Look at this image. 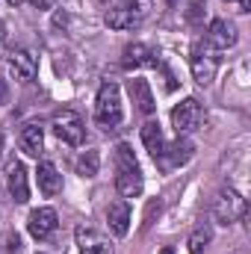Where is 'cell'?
I'll return each mask as SVG.
<instances>
[{
  "label": "cell",
  "instance_id": "11",
  "mask_svg": "<svg viewBox=\"0 0 251 254\" xmlns=\"http://www.w3.org/2000/svg\"><path fill=\"white\" fill-rule=\"evenodd\" d=\"M192 154H195V145L189 142V139H184V136H178V142H172V145H166L163 148V154H160V166L169 172V169H178V166H184V163H189L192 160Z\"/></svg>",
  "mask_w": 251,
  "mask_h": 254
},
{
  "label": "cell",
  "instance_id": "1",
  "mask_svg": "<svg viewBox=\"0 0 251 254\" xmlns=\"http://www.w3.org/2000/svg\"><path fill=\"white\" fill-rule=\"evenodd\" d=\"M116 190L122 198H139L145 190V178H142V169H139V160L136 154L130 151V145H119L116 148Z\"/></svg>",
  "mask_w": 251,
  "mask_h": 254
},
{
  "label": "cell",
  "instance_id": "16",
  "mask_svg": "<svg viewBox=\"0 0 251 254\" xmlns=\"http://www.w3.org/2000/svg\"><path fill=\"white\" fill-rule=\"evenodd\" d=\"M36 178H39V190H42V195H48V198H54L57 192L63 190V175L57 172V166H54L51 160L39 163V172H36Z\"/></svg>",
  "mask_w": 251,
  "mask_h": 254
},
{
  "label": "cell",
  "instance_id": "14",
  "mask_svg": "<svg viewBox=\"0 0 251 254\" xmlns=\"http://www.w3.org/2000/svg\"><path fill=\"white\" fill-rule=\"evenodd\" d=\"M77 246H80V254H113L110 240L92 228H77Z\"/></svg>",
  "mask_w": 251,
  "mask_h": 254
},
{
  "label": "cell",
  "instance_id": "6",
  "mask_svg": "<svg viewBox=\"0 0 251 254\" xmlns=\"http://www.w3.org/2000/svg\"><path fill=\"white\" fill-rule=\"evenodd\" d=\"M54 133H57V139L65 142V145H83V139H86V125H83V119L74 113V110H60L57 116H54Z\"/></svg>",
  "mask_w": 251,
  "mask_h": 254
},
{
  "label": "cell",
  "instance_id": "20",
  "mask_svg": "<svg viewBox=\"0 0 251 254\" xmlns=\"http://www.w3.org/2000/svg\"><path fill=\"white\" fill-rule=\"evenodd\" d=\"M213 243V228L210 225H198L195 231H192V237H189V254H204L207 252V246Z\"/></svg>",
  "mask_w": 251,
  "mask_h": 254
},
{
  "label": "cell",
  "instance_id": "17",
  "mask_svg": "<svg viewBox=\"0 0 251 254\" xmlns=\"http://www.w3.org/2000/svg\"><path fill=\"white\" fill-rule=\"evenodd\" d=\"M127 89H130V98H133V104L139 107V113L151 116V113L157 110V104H154V95H151V86H148V80H139V77H133V80L127 83Z\"/></svg>",
  "mask_w": 251,
  "mask_h": 254
},
{
  "label": "cell",
  "instance_id": "21",
  "mask_svg": "<svg viewBox=\"0 0 251 254\" xmlns=\"http://www.w3.org/2000/svg\"><path fill=\"white\" fill-rule=\"evenodd\" d=\"M77 175H83V178H95L98 175V169H101V157H98V151H83L80 157H77Z\"/></svg>",
  "mask_w": 251,
  "mask_h": 254
},
{
  "label": "cell",
  "instance_id": "18",
  "mask_svg": "<svg viewBox=\"0 0 251 254\" xmlns=\"http://www.w3.org/2000/svg\"><path fill=\"white\" fill-rule=\"evenodd\" d=\"M18 142H21V151L27 154V157H39L42 151H45V133H42V127L39 125H27L21 130V136H18Z\"/></svg>",
  "mask_w": 251,
  "mask_h": 254
},
{
  "label": "cell",
  "instance_id": "4",
  "mask_svg": "<svg viewBox=\"0 0 251 254\" xmlns=\"http://www.w3.org/2000/svg\"><path fill=\"white\" fill-rule=\"evenodd\" d=\"M246 213H249V204H246V198L237 190H219L216 192V198H213V219L219 225L228 228V225L240 222Z\"/></svg>",
  "mask_w": 251,
  "mask_h": 254
},
{
  "label": "cell",
  "instance_id": "8",
  "mask_svg": "<svg viewBox=\"0 0 251 254\" xmlns=\"http://www.w3.org/2000/svg\"><path fill=\"white\" fill-rule=\"evenodd\" d=\"M6 71H9L12 80L30 83V80L36 77V71H39V63H36V57H33L30 51H12V54L6 57Z\"/></svg>",
  "mask_w": 251,
  "mask_h": 254
},
{
  "label": "cell",
  "instance_id": "15",
  "mask_svg": "<svg viewBox=\"0 0 251 254\" xmlns=\"http://www.w3.org/2000/svg\"><path fill=\"white\" fill-rule=\"evenodd\" d=\"M130 219H133V213H130V204H127L125 198H119V201L110 204V210H107V222H110V231H113L116 237H127V231H130Z\"/></svg>",
  "mask_w": 251,
  "mask_h": 254
},
{
  "label": "cell",
  "instance_id": "12",
  "mask_svg": "<svg viewBox=\"0 0 251 254\" xmlns=\"http://www.w3.org/2000/svg\"><path fill=\"white\" fill-rule=\"evenodd\" d=\"M6 187H9L12 201H18V204H27V201H30V181H27V166H24V163H18V160L9 163Z\"/></svg>",
  "mask_w": 251,
  "mask_h": 254
},
{
  "label": "cell",
  "instance_id": "23",
  "mask_svg": "<svg viewBox=\"0 0 251 254\" xmlns=\"http://www.w3.org/2000/svg\"><path fill=\"white\" fill-rule=\"evenodd\" d=\"M30 3H33L36 9H51V6H54V0H30Z\"/></svg>",
  "mask_w": 251,
  "mask_h": 254
},
{
  "label": "cell",
  "instance_id": "3",
  "mask_svg": "<svg viewBox=\"0 0 251 254\" xmlns=\"http://www.w3.org/2000/svg\"><path fill=\"white\" fill-rule=\"evenodd\" d=\"M151 9V0H119L113 9H107V27L110 30H133L145 21Z\"/></svg>",
  "mask_w": 251,
  "mask_h": 254
},
{
  "label": "cell",
  "instance_id": "24",
  "mask_svg": "<svg viewBox=\"0 0 251 254\" xmlns=\"http://www.w3.org/2000/svg\"><path fill=\"white\" fill-rule=\"evenodd\" d=\"M6 98H9V86L6 80H0V104H6Z\"/></svg>",
  "mask_w": 251,
  "mask_h": 254
},
{
  "label": "cell",
  "instance_id": "22",
  "mask_svg": "<svg viewBox=\"0 0 251 254\" xmlns=\"http://www.w3.org/2000/svg\"><path fill=\"white\" fill-rule=\"evenodd\" d=\"M204 9H207V6H204L201 0H195V3L189 6V15H187V21H189V24H198V18H201V12H204Z\"/></svg>",
  "mask_w": 251,
  "mask_h": 254
},
{
  "label": "cell",
  "instance_id": "27",
  "mask_svg": "<svg viewBox=\"0 0 251 254\" xmlns=\"http://www.w3.org/2000/svg\"><path fill=\"white\" fill-rule=\"evenodd\" d=\"M6 3H9V6H18V3H24V0H6Z\"/></svg>",
  "mask_w": 251,
  "mask_h": 254
},
{
  "label": "cell",
  "instance_id": "7",
  "mask_svg": "<svg viewBox=\"0 0 251 254\" xmlns=\"http://www.w3.org/2000/svg\"><path fill=\"white\" fill-rule=\"evenodd\" d=\"M201 119H204V110H201V104H198L195 98L181 101V104L172 110V127L178 130V136H187V133H192L195 127L201 125Z\"/></svg>",
  "mask_w": 251,
  "mask_h": 254
},
{
  "label": "cell",
  "instance_id": "19",
  "mask_svg": "<svg viewBox=\"0 0 251 254\" xmlns=\"http://www.w3.org/2000/svg\"><path fill=\"white\" fill-rule=\"evenodd\" d=\"M142 145L148 148V154H151L154 160H160L166 142H163V130H160L157 122H145V125H142Z\"/></svg>",
  "mask_w": 251,
  "mask_h": 254
},
{
  "label": "cell",
  "instance_id": "10",
  "mask_svg": "<svg viewBox=\"0 0 251 254\" xmlns=\"http://www.w3.org/2000/svg\"><path fill=\"white\" fill-rule=\"evenodd\" d=\"M27 231L33 240H48L54 231H57V210L54 207H39L30 213L27 219Z\"/></svg>",
  "mask_w": 251,
  "mask_h": 254
},
{
  "label": "cell",
  "instance_id": "26",
  "mask_svg": "<svg viewBox=\"0 0 251 254\" xmlns=\"http://www.w3.org/2000/svg\"><path fill=\"white\" fill-rule=\"evenodd\" d=\"M3 39H6V27H3V21H0V45H3Z\"/></svg>",
  "mask_w": 251,
  "mask_h": 254
},
{
  "label": "cell",
  "instance_id": "13",
  "mask_svg": "<svg viewBox=\"0 0 251 254\" xmlns=\"http://www.w3.org/2000/svg\"><path fill=\"white\" fill-rule=\"evenodd\" d=\"M145 65H160L157 60V54L148 48V45H127L125 51H122V68L127 71H133V68H145Z\"/></svg>",
  "mask_w": 251,
  "mask_h": 254
},
{
  "label": "cell",
  "instance_id": "9",
  "mask_svg": "<svg viewBox=\"0 0 251 254\" xmlns=\"http://www.w3.org/2000/svg\"><path fill=\"white\" fill-rule=\"evenodd\" d=\"M237 27L231 24V21H225V18H216V21H210V30H207V45L216 51V54H222V51H228V48H234L237 45Z\"/></svg>",
  "mask_w": 251,
  "mask_h": 254
},
{
  "label": "cell",
  "instance_id": "25",
  "mask_svg": "<svg viewBox=\"0 0 251 254\" xmlns=\"http://www.w3.org/2000/svg\"><path fill=\"white\" fill-rule=\"evenodd\" d=\"M240 12H251V0H240Z\"/></svg>",
  "mask_w": 251,
  "mask_h": 254
},
{
  "label": "cell",
  "instance_id": "5",
  "mask_svg": "<svg viewBox=\"0 0 251 254\" xmlns=\"http://www.w3.org/2000/svg\"><path fill=\"white\" fill-rule=\"evenodd\" d=\"M189 68H192V77L198 86H210L216 80V71H219V54L207 42H195L192 57H189Z\"/></svg>",
  "mask_w": 251,
  "mask_h": 254
},
{
  "label": "cell",
  "instance_id": "2",
  "mask_svg": "<svg viewBox=\"0 0 251 254\" xmlns=\"http://www.w3.org/2000/svg\"><path fill=\"white\" fill-rule=\"evenodd\" d=\"M122 119H125L122 89L116 83H104L98 89V98H95V122L104 127V130H113V127L122 125Z\"/></svg>",
  "mask_w": 251,
  "mask_h": 254
}]
</instances>
